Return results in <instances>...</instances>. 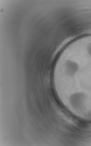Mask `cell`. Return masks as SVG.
<instances>
[{"instance_id":"1","label":"cell","mask_w":91,"mask_h":146,"mask_svg":"<svg viewBox=\"0 0 91 146\" xmlns=\"http://www.w3.org/2000/svg\"><path fill=\"white\" fill-rule=\"evenodd\" d=\"M86 95L81 92L72 94L71 96L70 102L71 105L79 110H82L85 107Z\"/></svg>"},{"instance_id":"2","label":"cell","mask_w":91,"mask_h":146,"mask_svg":"<svg viewBox=\"0 0 91 146\" xmlns=\"http://www.w3.org/2000/svg\"><path fill=\"white\" fill-rule=\"evenodd\" d=\"M87 51L89 55L91 56V43L87 46Z\"/></svg>"}]
</instances>
